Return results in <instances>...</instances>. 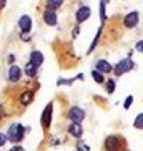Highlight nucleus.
<instances>
[{
	"mask_svg": "<svg viewBox=\"0 0 143 151\" xmlns=\"http://www.w3.org/2000/svg\"><path fill=\"white\" fill-rule=\"evenodd\" d=\"M128 150V141L123 134H108L103 139L102 151H125Z\"/></svg>",
	"mask_w": 143,
	"mask_h": 151,
	"instance_id": "f257e3e1",
	"label": "nucleus"
},
{
	"mask_svg": "<svg viewBox=\"0 0 143 151\" xmlns=\"http://www.w3.org/2000/svg\"><path fill=\"white\" fill-rule=\"evenodd\" d=\"M133 68H136V63L131 62V58H123V60H120V62L113 67V73H115V76L118 78V76H121V75H125V73H128V71H131Z\"/></svg>",
	"mask_w": 143,
	"mask_h": 151,
	"instance_id": "f03ea898",
	"label": "nucleus"
},
{
	"mask_svg": "<svg viewBox=\"0 0 143 151\" xmlns=\"http://www.w3.org/2000/svg\"><path fill=\"white\" fill-rule=\"evenodd\" d=\"M7 136H9V139L12 143H20L25 138V128H23L20 123H14L12 126L9 128V133H7Z\"/></svg>",
	"mask_w": 143,
	"mask_h": 151,
	"instance_id": "7ed1b4c3",
	"label": "nucleus"
},
{
	"mask_svg": "<svg viewBox=\"0 0 143 151\" xmlns=\"http://www.w3.org/2000/svg\"><path fill=\"white\" fill-rule=\"evenodd\" d=\"M68 120H72V123H80L85 120V110H82L80 106H70L67 111Z\"/></svg>",
	"mask_w": 143,
	"mask_h": 151,
	"instance_id": "20e7f679",
	"label": "nucleus"
},
{
	"mask_svg": "<svg viewBox=\"0 0 143 151\" xmlns=\"http://www.w3.org/2000/svg\"><path fill=\"white\" fill-rule=\"evenodd\" d=\"M52 113H53V103H48L45 110L42 111V116H40V123H42V128L47 131L52 124Z\"/></svg>",
	"mask_w": 143,
	"mask_h": 151,
	"instance_id": "39448f33",
	"label": "nucleus"
},
{
	"mask_svg": "<svg viewBox=\"0 0 143 151\" xmlns=\"http://www.w3.org/2000/svg\"><path fill=\"white\" fill-rule=\"evenodd\" d=\"M138 22H140V14L136 10H135V12H130V14H126L125 17H123V27H125L126 30L135 28L138 25Z\"/></svg>",
	"mask_w": 143,
	"mask_h": 151,
	"instance_id": "423d86ee",
	"label": "nucleus"
},
{
	"mask_svg": "<svg viewBox=\"0 0 143 151\" xmlns=\"http://www.w3.org/2000/svg\"><path fill=\"white\" fill-rule=\"evenodd\" d=\"M90 15H92V10H90V7H87V5L80 7V9L77 10V14H75L77 23H83L85 20H88V18H90Z\"/></svg>",
	"mask_w": 143,
	"mask_h": 151,
	"instance_id": "0eeeda50",
	"label": "nucleus"
},
{
	"mask_svg": "<svg viewBox=\"0 0 143 151\" xmlns=\"http://www.w3.org/2000/svg\"><path fill=\"white\" fill-rule=\"evenodd\" d=\"M43 22L48 25V27H55L58 23V17L55 10H43Z\"/></svg>",
	"mask_w": 143,
	"mask_h": 151,
	"instance_id": "6e6552de",
	"label": "nucleus"
},
{
	"mask_svg": "<svg viewBox=\"0 0 143 151\" xmlns=\"http://www.w3.org/2000/svg\"><path fill=\"white\" fill-rule=\"evenodd\" d=\"M18 28L22 33H30L32 30V18L28 15H22V17L18 18Z\"/></svg>",
	"mask_w": 143,
	"mask_h": 151,
	"instance_id": "1a4fd4ad",
	"label": "nucleus"
},
{
	"mask_svg": "<svg viewBox=\"0 0 143 151\" xmlns=\"http://www.w3.org/2000/svg\"><path fill=\"white\" fill-rule=\"evenodd\" d=\"M95 70H98L100 73L107 75V73L113 71V65L110 62H107V60H97L95 62Z\"/></svg>",
	"mask_w": 143,
	"mask_h": 151,
	"instance_id": "9d476101",
	"label": "nucleus"
},
{
	"mask_svg": "<svg viewBox=\"0 0 143 151\" xmlns=\"http://www.w3.org/2000/svg\"><path fill=\"white\" fill-rule=\"evenodd\" d=\"M68 133H70V136L73 138H82V134H83V126H82L80 123H70L68 124Z\"/></svg>",
	"mask_w": 143,
	"mask_h": 151,
	"instance_id": "9b49d317",
	"label": "nucleus"
},
{
	"mask_svg": "<svg viewBox=\"0 0 143 151\" xmlns=\"http://www.w3.org/2000/svg\"><path fill=\"white\" fill-rule=\"evenodd\" d=\"M30 63H32V65H35V67L38 68L42 63H43V53H42V52H38V50H33V52L30 53Z\"/></svg>",
	"mask_w": 143,
	"mask_h": 151,
	"instance_id": "f8f14e48",
	"label": "nucleus"
},
{
	"mask_svg": "<svg viewBox=\"0 0 143 151\" xmlns=\"http://www.w3.org/2000/svg\"><path fill=\"white\" fill-rule=\"evenodd\" d=\"M20 76H22V70L17 67V65H12L9 70V80L14 81V83H17L18 80H20Z\"/></svg>",
	"mask_w": 143,
	"mask_h": 151,
	"instance_id": "ddd939ff",
	"label": "nucleus"
},
{
	"mask_svg": "<svg viewBox=\"0 0 143 151\" xmlns=\"http://www.w3.org/2000/svg\"><path fill=\"white\" fill-rule=\"evenodd\" d=\"M65 0H45V10H55L57 12L63 5Z\"/></svg>",
	"mask_w": 143,
	"mask_h": 151,
	"instance_id": "4468645a",
	"label": "nucleus"
},
{
	"mask_svg": "<svg viewBox=\"0 0 143 151\" xmlns=\"http://www.w3.org/2000/svg\"><path fill=\"white\" fill-rule=\"evenodd\" d=\"M32 100H33V91L32 90L22 91V95H20V103H22L23 106H28V103H32Z\"/></svg>",
	"mask_w": 143,
	"mask_h": 151,
	"instance_id": "2eb2a0df",
	"label": "nucleus"
},
{
	"mask_svg": "<svg viewBox=\"0 0 143 151\" xmlns=\"http://www.w3.org/2000/svg\"><path fill=\"white\" fill-rule=\"evenodd\" d=\"M92 78H93L95 81H97V83L98 85H105V81H107V78H105V75H103V73H100L98 70H92Z\"/></svg>",
	"mask_w": 143,
	"mask_h": 151,
	"instance_id": "dca6fc26",
	"label": "nucleus"
},
{
	"mask_svg": "<svg viewBox=\"0 0 143 151\" xmlns=\"http://www.w3.org/2000/svg\"><path fill=\"white\" fill-rule=\"evenodd\" d=\"M25 73H27L28 78H35V76H37V67L28 62L27 65H25Z\"/></svg>",
	"mask_w": 143,
	"mask_h": 151,
	"instance_id": "f3484780",
	"label": "nucleus"
},
{
	"mask_svg": "<svg viewBox=\"0 0 143 151\" xmlns=\"http://www.w3.org/2000/svg\"><path fill=\"white\" fill-rule=\"evenodd\" d=\"M103 86H105V91H107L108 95H112L113 91H115L116 83H115V80H113V78H108V80L105 81V85H103Z\"/></svg>",
	"mask_w": 143,
	"mask_h": 151,
	"instance_id": "a211bd4d",
	"label": "nucleus"
},
{
	"mask_svg": "<svg viewBox=\"0 0 143 151\" xmlns=\"http://www.w3.org/2000/svg\"><path fill=\"white\" fill-rule=\"evenodd\" d=\"M100 18H102V25L107 22V10H105V2H100Z\"/></svg>",
	"mask_w": 143,
	"mask_h": 151,
	"instance_id": "6ab92c4d",
	"label": "nucleus"
},
{
	"mask_svg": "<svg viewBox=\"0 0 143 151\" xmlns=\"http://www.w3.org/2000/svg\"><path fill=\"white\" fill-rule=\"evenodd\" d=\"M133 126L136 129H143V113H140L136 118H135V121H133Z\"/></svg>",
	"mask_w": 143,
	"mask_h": 151,
	"instance_id": "aec40b11",
	"label": "nucleus"
},
{
	"mask_svg": "<svg viewBox=\"0 0 143 151\" xmlns=\"http://www.w3.org/2000/svg\"><path fill=\"white\" fill-rule=\"evenodd\" d=\"M131 103H133V96H131V95H130V96H126L125 103H123V108H125V110H128V108L131 106Z\"/></svg>",
	"mask_w": 143,
	"mask_h": 151,
	"instance_id": "412c9836",
	"label": "nucleus"
},
{
	"mask_svg": "<svg viewBox=\"0 0 143 151\" xmlns=\"http://www.w3.org/2000/svg\"><path fill=\"white\" fill-rule=\"evenodd\" d=\"M77 151H90V148L85 143H77Z\"/></svg>",
	"mask_w": 143,
	"mask_h": 151,
	"instance_id": "4be33fe9",
	"label": "nucleus"
},
{
	"mask_svg": "<svg viewBox=\"0 0 143 151\" xmlns=\"http://www.w3.org/2000/svg\"><path fill=\"white\" fill-rule=\"evenodd\" d=\"M135 50H136V52H140V53H143V38L136 42V45H135Z\"/></svg>",
	"mask_w": 143,
	"mask_h": 151,
	"instance_id": "5701e85b",
	"label": "nucleus"
},
{
	"mask_svg": "<svg viewBox=\"0 0 143 151\" xmlns=\"http://www.w3.org/2000/svg\"><path fill=\"white\" fill-rule=\"evenodd\" d=\"M7 139H9V136L5 133H0V146H4L5 143H7Z\"/></svg>",
	"mask_w": 143,
	"mask_h": 151,
	"instance_id": "b1692460",
	"label": "nucleus"
},
{
	"mask_svg": "<svg viewBox=\"0 0 143 151\" xmlns=\"http://www.w3.org/2000/svg\"><path fill=\"white\" fill-rule=\"evenodd\" d=\"M72 81L73 80H63L62 78V80H58L57 83H58V86H62V85H72Z\"/></svg>",
	"mask_w": 143,
	"mask_h": 151,
	"instance_id": "393cba45",
	"label": "nucleus"
},
{
	"mask_svg": "<svg viewBox=\"0 0 143 151\" xmlns=\"http://www.w3.org/2000/svg\"><path fill=\"white\" fill-rule=\"evenodd\" d=\"M20 38H22L23 42H28L30 40V33H20Z\"/></svg>",
	"mask_w": 143,
	"mask_h": 151,
	"instance_id": "a878e982",
	"label": "nucleus"
},
{
	"mask_svg": "<svg viewBox=\"0 0 143 151\" xmlns=\"http://www.w3.org/2000/svg\"><path fill=\"white\" fill-rule=\"evenodd\" d=\"M10 151H25V150H23L22 146H14V148H12Z\"/></svg>",
	"mask_w": 143,
	"mask_h": 151,
	"instance_id": "bb28decb",
	"label": "nucleus"
},
{
	"mask_svg": "<svg viewBox=\"0 0 143 151\" xmlns=\"http://www.w3.org/2000/svg\"><path fill=\"white\" fill-rule=\"evenodd\" d=\"M5 5H7V0H0V10L4 9Z\"/></svg>",
	"mask_w": 143,
	"mask_h": 151,
	"instance_id": "cd10ccee",
	"label": "nucleus"
},
{
	"mask_svg": "<svg viewBox=\"0 0 143 151\" xmlns=\"http://www.w3.org/2000/svg\"><path fill=\"white\" fill-rule=\"evenodd\" d=\"M0 115H4V108H2V105H0Z\"/></svg>",
	"mask_w": 143,
	"mask_h": 151,
	"instance_id": "c85d7f7f",
	"label": "nucleus"
},
{
	"mask_svg": "<svg viewBox=\"0 0 143 151\" xmlns=\"http://www.w3.org/2000/svg\"><path fill=\"white\" fill-rule=\"evenodd\" d=\"M102 2H105V4H107V2H110V0H102Z\"/></svg>",
	"mask_w": 143,
	"mask_h": 151,
	"instance_id": "c756f323",
	"label": "nucleus"
},
{
	"mask_svg": "<svg viewBox=\"0 0 143 151\" xmlns=\"http://www.w3.org/2000/svg\"><path fill=\"white\" fill-rule=\"evenodd\" d=\"M125 151H130V150H125Z\"/></svg>",
	"mask_w": 143,
	"mask_h": 151,
	"instance_id": "7c9ffc66",
	"label": "nucleus"
}]
</instances>
